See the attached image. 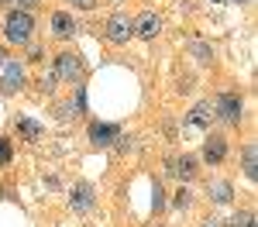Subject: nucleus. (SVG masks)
Returning <instances> with one entry per match:
<instances>
[{
    "instance_id": "f257e3e1",
    "label": "nucleus",
    "mask_w": 258,
    "mask_h": 227,
    "mask_svg": "<svg viewBox=\"0 0 258 227\" xmlns=\"http://www.w3.org/2000/svg\"><path fill=\"white\" fill-rule=\"evenodd\" d=\"M31 31H35V18L28 11H11L7 21H4V38L11 41V45H28Z\"/></svg>"
},
{
    "instance_id": "f03ea898",
    "label": "nucleus",
    "mask_w": 258,
    "mask_h": 227,
    "mask_svg": "<svg viewBox=\"0 0 258 227\" xmlns=\"http://www.w3.org/2000/svg\"><path fill=\"white\" fill-rule=\"evenodd\" d=\"M83 72H86V65H83V55L80 52H62L59 59H55V76L66 83H80Z\"/></svg>"
},
{
    "instance_id": "7ed1b4c3",
    "label": "nucleus",
    "mask_w": 258,
    "mask_h": 227,
    "mask_svg": "<svg viewBox=\"0 0 258 227\" xmlns=\"http://www.w3.org/2000/svg\"><path fill=\"white\" fill-rule=\"evenodd\" d=\"M214 117H220V121H227V124H238L241 121V97L238 93H220L217 103H214Z\"/></svg>"
},
{
    "instance_id": "20e7f679",
    "label": "nucleus",
    "mask_w": 258,
    "mask_h": 227,
    "mask_svg": "<svg viewBox=\"0 0 258 227\" xmlns=\"http://www.w3.org/2000/svg\"><path fill=\"white\" fill-rule=\"evenodd\" d=\"M107 41H114V45H124V41L135 35V24H131V18L127 14H110V21H107Z\"/></svg>"
},
{
    "instance_id": "39448f33",
    "label": "nucleus",
    "mask_w": 258,
    "mask_h": 227,
    "mask_svg": "<svg viewBox=\"0 0 258 227\" xmlns=\"http://www.w3.org/2000/svg\"><path fill=\"white\" fill-rule=\"evenodd\" d=\"M210 121H214V103L203 100V103H197V107L186 114L182 131H203V127H210Z\"/></svg>"
},
{
    "instance_id": "423d86ee",
    "label": "nucleus",
    "mask_w": 258,
    "mask_h": 227,
    "mask_svg": "<svg viewBox=\"0 0 258 227\" xmlns=\"http://www.w3.org/2000/svg\"><path fill=\"white\" fill-rule=\"evenodd\" d=\"M21 86H24V65L21 62H4V72H0V90L4 93H18Z\"/></svg>"
},
{
    "instance_id": "0eeeda50",
    "label": "nucleus",
    "mask_w": 258,
    "mask_h": 227,
    "mask_svg": "<svg viewBox=\"0 0 258 227\" xmlns=\"http://www.w3.org/2000/svg\"><path fill=\"white\" fill-rule=\"evenodd\" d=\"M131 24H135V35H138V38H145V41L159 38V31H162V18H159V14H152V11L138 14Z\"/></svg>"
},
{
    "instance_id": "6e6552de",
    "label": "nucleus",
    "mask_w": 258,
    "mask_h": 227,
    "mask_svg": "<svg viewBox=\"0 0 258 227\" xmlns=\"http://www.w3.org/2000/svg\"><path fill=\"white\" fill-rule=\"evenodd\" d=\"M80 28H76V21H73V14L69 11H55L52 14V35L55 38H73Z\"/></svg>"
},
{
    "instance_id": "1a4fd4ad",
    "label": "nucleus",
    "mask_w": 258,
    "mask_h": 227,
    "mask_svg": "<svg viewBox=\"0 0 258 227\" xmlns=\"http://www.w3.org/2000/svg\"><path fill=\"white\" fill-rule=\"evenodd\" d=\"M224 155H227V141H224L220 134H210V138L203 141V159H207L210 165H220Z\"/></svg>"
},
{
    "instance_id": "9d476101",
    "label": "nucleus",
    "mask_w": 258,
    "mask_h": 227,
    "mask_svg": "<svg viewBox=\"0 0 258 227\" xmlns=\"http://www.w3.org/2000/svg\"><path fill=\"white\" fill-rule=\"evenodd\" d=\"M69 206L76 210V213H86L90 206H93V186L90 183H80L73 189V196H69Z\"/></svg>"
},
{
    "instance_id": "9b49d317",
    "label": "nucleus",
    "mask_w": 258,
    "mask_h": 227,
    "mask_svg": "<svg viewBox=\"0 0 258 227\" xmlns=\"http://www.w3.org/2000/svg\"><path fill=\"white\" fill-rule=\"evenodd\" d=\"M110 138H117V127L114 124H100V121L90 124V141L93 144H110Z\"/></svg>"
},
{
    "instance_id": "f8f14e48",
    "label": "nucleus",
    "mask_w": 258,
    "mask_h": 227,
    "mask_svg": "<svg viewBox=\"0 0 258 227\" xmlns=\"http://www.w3.org/2000/svg\"><path fill=\"white\" fill-rule=\"evenodd\" d=\"M169 165H172V172H176V176L182 179V183L197 176V159H193V155H182V159H172Z\"/></svg>"
},
{
    "instance_id": "ddd939ff",
    "label": "nucleus",
    "mask_w": 258,
    "mask_h": 227,
    "mask_svg": "<svg viewBox=\"0 0 258 227\" xmlns=\"http://www.w3.org/2000/svg\"><path fill=\"white\" fill-rule=\"evenodd\" d=\"M18 134L24 141H38L41 134H45V127L38 121H31V117H18Z\"/></svg>"
},
{
    "instance_id": "4468645a",
    "label": "nucleus",
    "mask_w": 258,
    "mask_h": 227,
    "mask_svg": "<svg viewBox=\"0 0 258 227\" xmlns=\"http://www.w3.org/2000/svg\"><path fill=\"white\" fill-rule=\"evenodd\" d=\"M207 193H210V200H214V203H231V196H234L231 183H224V179H214V183L207 186Z\"/></svg>"
},
{
    "instance_id": "2eb2a0df",
    "label": "nucleus",
    "mask_w": 258,
    "mask_h": 227,
    "mask_svg": "<svg viewBox=\"0 0 258 227\" xmlns=\"http://www.w3.org/2000/svg\"><path fill=\"white\" fill-rule=\"evenodd\" d=\"M244 176H248V179H255V176H258V165H255V144H248V148H244Z\"/></svg>"
},
{
    "instance_id": "dca6fc26",
    "label": "nucleus",
    "mask_w": 258,
    "mask_h": 227,
    "mask_svg": "<svg viewBox=\"0 0 258 227\" xmlns=\"http://www.w3.org/2000/svg\"><path fill=\"white\" fill-rule=\"evenodd\" d=\"M231 227H255V213H251V210H241V213H234Z\"/></svg>"
},
{
    "instance_id": "f3484780",
    "label": "nucleus",
    "mask_w": 258,
    "mask_h": 227,
    "mask_svg": "<svg viewBox=\"0 0 258 227\" xmlns=\"http://www.w3.org/2000/svg\"><path fill=\"white\" fill-rule=\"evenodd\" d=\"M193 55H197L200 62H210V59H214V52H210L207 45H193Z\"/></svg>"
},
{
    "instance_id": "a211bd4d",
    "label": "nucleus",
    "mask_w": 258,
    "mask_h": 227,
    "mask_svg": "<svg viewBox=\"0 0 258 227\" xmlns=\"http://www.w3.org/2000/svg\"><path fill=\"white\" fill-rule=\"evenodd\" d=\"M152 193H155L152 206H155V210H162V206H165V200H162V183H159V179H155V186H152Z\"/></svg>"
},
{
    "instance_id": "6ab92c4d",
    "label": "nucleus",
    "mask_w": 258,
    "mask_h": 227,
    "mask_svg": "<svg viewBox=\"0 0 258 227\" xmlns=\"http://www.w3.org/2000/svg\"><path fill=\"white\" fill-rule=\"evenodd\" d=\"M172 203H176L179 210H186V206H189V193H186V189H179V193H176V200H172Z\"/></svg>"
},
{
    "instance_id": "aec40b11",
    "label": "nucleus",
    "mask_w": 258,
    "mask_h": 227,
    "mask_svg": "<svg viewBox=\"0 0 258 227\" xmlns=\"http://www.w3.org/2000/svg\"><path fill=\"white\" fill-rule=\"evenodd\" d=\"M69 4H73L76 11H93V7H97V0H69Z\"/></svg>"
},
{
    "instance_id": "412c9836",
    "label": "nucleus",
    "mask_w": 258,
    "mask_h": 227,
    "mask_svg": "<svg viewBox=\"0 0 258 227\" xmlns=\"http://www.w3.org/2000/svg\"><path fill=\"white\" fill-rule=\"evenodd\" d=\"M7 159H11V144L0 141V162H7Z\"/></svg>"
},
{
    "instance_id": "4be33fe9",
    "label": "nucleus",
    "mask_w": 258,
    "mask_h": 227,
    "mask_svg": "<svg viewBox=\"0 0 258 227\" xmlns=\"http://www.w3.org/2000/svg\"><path fill=\"white\" fill-rule=\"evenodd\" d=\"M203 227H224V220H217V217H207V220H203Z\"/></svg>"
},
{
    "instance_id": "5701e85b",
    "label": "nucleus",
    "mask_w": 258,
    "mask_h": 227,
    "mask_svg": "<svg viewBox=\"0 0 258 227\" xmlns=\"http://www.w3.org/2000/svg\"><path fill=\"white\" fill-rule=\"evenodd\" d=\"M4 4H18V0H4Z\"/></svg>"
},
{
    "instance_id": "b1692460",
    "label": "nucleus",
    "mask_w": 258,
    "mask_h": 227,
    "mask_svg": "<svg viewBox=\"0 0 258 227\" xmlns=\"http://www.w3.org/2000/svg\"><path fill=\"white\" fill-rule=\"evenodd\" d=\"M0 62H4V48H0Z\"/></svg>"
}]
</instances>
